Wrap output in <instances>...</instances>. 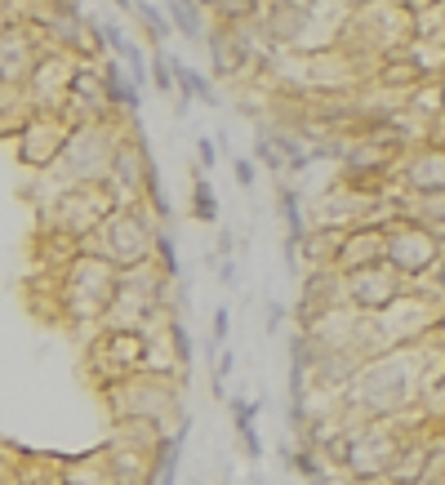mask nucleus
I'll return each mask as SVG.
<instances>
[{
  "label": "nucleus",
  "mask_w": 445,
  "mask_h": 485,
  "mask_svg": "<svg viewBox=\"0 0 445 485\" xmlns=\"http://www.w3.org/2000/svg\"><path fill=\"white\" fill-rule=\"evenodd\" d=\"M125 138V125L116 120H99V125H71L67 152L58 161V183L62 187H108L116 147Z\"/></svg>",
  "instance_id": "39448f33"
},
{
  "label": "nucleus",
  "mask_w": 445,
  "mask_h": 485,
  "mask_svg": "<svg viewBox=\"0 0 445 485\" xmlns=\"http://www.w3.org/2000/svg\"><path fill=\"white\" fill-rule=\"evenodd\" d=\"M45 5H50L45 18H76L80 14V0H45Z\"/></svg>",
  "instance_id": "cd10ccee"
},
{
  "label": "nucleus",
  "mask_w": 445,
  "mask_h": 485,
  "mask_svg": "<svg viewBox=\"0 0 445 485\" xmlns=\"http://www.w3.org/2000/svg\"><path fill=\"white\" fill-rule=\"evenodd\" d=\"M410 41H414V14L401 0H361V5L343 9V23L334 36L338 50H347L370 71L388 54H401Z\"/></svg>",
  "instance_id": "f257e3e1"
},
{
  "label": "nucleus",
  "mask_w": 445,
  "mask_h": 485,
  "mask_svg": "<svg viewBox=\"0 0 445 485\" xmlns=\"http://www.w3.org/2000/svg\"><path fill=\"white\" fill-rule=\"evenodd\" d=\"M232 178H236L241 192H254V183H259V161H254V157H232Z\"/></svg>",
  "instance_id": "393cba45"
},
{
  "label": "nucleus",
  "mask_w": 445,
  "mask_h": 485,
  "mask_svg": "<svg viewBox=\"0 0 445 485\" xmlns=\"http://www.w3.org/2000/svg\"><path fill=\"white\" fill-rule=\"evenodd\" d=\"M396 192L405 196H445V147L441 143H419L396 165Z\"/></svg>",
  "instance_id": "ddd939ff"
},
{
  "label": "nucleus",
  "mask_w": 445,
  "mask_h": 485,
  "mask_svg": "<svg viewBox=\"0 0 445 485\" xmlns=\"http://www.w3.org/2000/svg\"><path fill=\"white\" fill-rule=\"evenodd\" d=\"M111 5H116L120 14H134V0H111Z\"/></svg>",
  "instance_id": "2f4dec72"
},
{
  "label": "nucleus",
  "mask_w": 445,
  "mask_h": 485,
  "mask_svg": "<svg viewBox=\"0 0 445 485\" xmlns=\"http://www.w3.org/2000/svg\"><path fill=\"white\" fill-rule=\"evenodd\" d=\"M405 290H410V281H405V276H396L388 263H379V268H361V271H343L347 308H352V312H361V317H383Z\"/></svg>",
  "instance_id": "9b49d317"
},
{
  "label": "nucleus",
  "mask_w": 445,
  "mask_h": 485,
  "mask_svg": "<svg viewBox=\"0 0 445 485\" xmlns=\"http://www.w3.org/2000/svg\"><path fill=\"white\" fill-rule=\"evenodd\" d=\"M99 36H103V50H108L111 58H125L134 50V36H129L116 18H99Z\"/></svg>",
  "instance_id": "4be33fe9"
},
{
  "label": "nucleus",
  "mask_w": 445,
  "mask_h": 485,
  "mask_svg": "<svg viewBox=\"0 0 445 485\" xmlns=\"http://www.w3.org/2000/svg\"><path fill=\"white\" fill-rule=\"evenodd\" d=\"M219 152L222 147H219V138H214V134H196V165H201L205 174L219 165Z\"/></svg>",
  "instance_id": "bb28decb"
},
{
  "label": "nucleus",
  "mask_w": 445,
  "mask_h": 485,
  "mask_svg": "<svg viewBox=\"0 0 445 485\" xmlns=\"http://www.w3.org/2000/svg\"><path fill=\"white\" fill-rule=\"evenodd\" d=\"M254 161H259V169H268L272 178H285V161H280V152L272 147V134L263 125L254 129Z\"/></svg>",
  "instance_id": "412c9836"
},
{
  "label": "nucleus",
  "mask_w": 445,
  "mask_h": 485,
  "mask_svg": "<svg viewBox=\"0 0 445 485\" xmlns=\"http://www.w3.org/2000/svg\"><path fill=\"white\" fill-rule=\"evenodd\" d=\"M277 459L285 472H294V477H303V481H312V485H326V477H330V459L321 450H308V445H294V441L285 445L280 441Z\"/></svg>",
  "instance_id": "dca6fc26"
},
{
  "label": "nucleus",
  "mask_w": 445,
  "mask_h": 485,
  "mask_svg": "<svg viewBox=\"0 0 445 485\" xmlns=\"http://www.w3.org/2000/svg\"><path fill=\"white\" fill-rule=\"evenodd\" d=\"M370 85H374V90H388V94H414L419 85H428V76L419 71L414 58L401 50V54H388L383 62H374Z\"/></svg>",
  "instance_id": "2eb2a0df"
},
{
  "label": "nucleus",
  "mask_w": 445,
  "mask_h": 485,
  "mask_svg": "<svg viewBox=\"0 0 445 485\" xmlns=\"http://www.w3.org/2000/svg\"><path fill=\"white\" fill-rule=\"evenodd\" d=\"M103 396H108L116 423H147V428L166 432V436L174 432L169 419H174V414H187V410H183V378L156 375V370L116 378V383H108Z\"/></svg>",
  "instance_id": "7ed1b4c3"
},
{
  "label": "nucleus",
  "mask_w": 445,
  "mask_h": 485,
  "mask_svg": "<svg viewBox=\"0 0 445 485\" xmlns=\"http://www.w3.org/2000/svg\"><path fill=\"white\" fill-rule=\"evenodd\" d=\"M326 5H330V0H268L263 23H259L263 45H268L272 54H280V50H303V41L312 36V27H317V18H321Z\"/></svg>",
  "instance_id": "9d476101"
},
{
  "label": "nucleus",
  "mask_w": 445,
  "mask_h": 485,
  "mask_svg": "<svg viewBox=\"0 0 445 485\" xmlns=\"http://www.w3.org/2000/svg\"><path fill=\"white\" fill-rule=\"evenodd\" d=\"M437 325H445V299L432 285H410L388 312L379 317V329H383L388 347H414V343H423Z\"/></svg>",
  "instance_id": "0eeeda50"
},
{
  "label": "nucleus",
  "mask_w": 445,
  "mask_h": 485,
  "mask_svg": "<svg viewBox=\"0 0 445 485\" xmlns=\"http://www.w3.org/2000/svg\"><path fill=\"white\" fill-rule=\"evenodd\" d=\"M285 303H277V299H268V334H280V325H285Z\"/></svg>",
  "instance_id": "c756f323"
},
{
  "label": "nucleus",
  "mask_w": 445,
  "mask_h": 485,
  "mask_svg": "<svg viewBox=\"0 0 445 485\" xmlns=\"http://www.w3.org/2000/svg\"><path fill=\"white\" fill-rule=\"evenodd\" d=\"M187 214L196 218V223H205V227H214L219 223V192H214V183H210V174L201 169V165L192 161V205H187Z\"/></svg>",
  "instance_id": "a211bd4d"
},
{
  "label": "nucleus",
  "mask_w": 445,
  "mask_h": 485,
  "mask_svg": "<svg viewBox=\"0 0 445 485\" xmlns=\"http://www.w3.org/2000/svg\"><path fill=\"white\" fill-rule=\"evenodd\" d=\"M120 285V268L94 254V250H71L58 271V308L71 325H103L108 308Z\"/></svg>",
  "instance_id": "f03ea898"
},
{
  "label": "nucleus",
  "mask_w": 445,
  "mask_h": 485,
  "mask_svg": "<svg viewBox=\"0 0 445 485\" xmlns=\"http://www.w3.org/2000/svg\"><path fill=\"white\" fill-rule=\"evenodd\" d=\"M388 263V227L383 223H356L343 232L334 268L338 271H361V268H379Z\"/></svg>",
  "instance_id": "4468645a"
},
{
  "label": "nucleus",
  "mask_w": 445,
  "mask_h": 485,
  "mask_svg": "<svg viewBox=\"0 0 445 485\" xmlns=\"http://www.w3.org/2000/svg\"><path fill=\"white\" fill-rule=\"evenodd\" d=\"M67 138H71V120L62 111H32L27 125L18 129L14 138V157L23 169H36V174H54L62 152H67Z\"/></svg>",
  "instance_id": "6e6552de"
},
{
  "label": "nucleus",
  "mask_w": 445,
  "mask_h": 485,
  "mask_svg": "<svg viewBox=\"0 0 445 485\" xmlns=\"http://www.w3.org/2000/svg\"><path fill=\"white\" fill-rule=\"evenodd\" d=\"M236 441H241V454L250 459V463H259L268 450H263V436H259V423H250V428L236 432Z\"/></svg>",
  "instance_id": "a878e982"
},
{
  "label": "nucleus",
  "mask_w": 445,
  "mask_h": 485,
  "mask_svg": "<svg viewBox=\"0 0 445 485\" xmlns=\"http://www.w3.org/2000/svg\"><path fill=\"white\" fill-rule=\"evenodd\" d=\"M196 485H201V481H196Z\"/></svg>",
  "instance_id": "72a5a7b5"
},
{
  "label": "nucleus",
  "mask_w": 445,
  "mask_h": 485,
  "mask_svg": "<svg viewBox=\"0 0 445 485\" xmlns=\"http://www.w3.org/2000/svg\"><path fill=\"white\" fill-rule=\"evenodd\" d=\"M347 308V294H343V271L338 268H312L303 271V285H298V303H294V325L298 329H312L317 321H326L330 312Z\"/></svg>",
  "instance_id": "f8f14e48"
},
{
  "label": "nucleus",
  "mask_w": 445,
  "mask_h": 485,
  "mask_svg": "<svg viewBox=\"0 0 445 485\" xmlns=\"http://www.w3.org/2000/svg\"><path fill=\"white\" fill-rule=\"evenodd\" d=\"M388 227V268L396 276H405L410 285H423V281H432V271L441 268L445 259V241L428 227V223H419V218H405L396 214Z\"/></svg>",
  "instance_id": "423d86ee"
},
{
  "label": "nucleus",
  "mask_w": 445,
  "mask_h": 485,
  "mask_svg": "<svg viewBox=\"0 0 445 485\" xmlns=\"http://www.w3.org/2000/svg\"><path fill=\"white\" fill-rule=\"evenodd\" d=\"M161 227H166V223H156V214H152L147 205H116V210L99 223V232L85 241V250L111 259L120 271L143 268V263L156 259V232H161Z\"/></svg>",
  "instance_id": "20e7f679"
},
{
  "label": "nucleus",
  "mask_w": 445,
  "mask_h": 485,
  "mask_svg": "<svg viewBox=\"0 0 445 485\" xmlns=\"http://www.w3.org/2000/svg\"><path fill=\"white\" fill-rule=\"evenodd\" d=\"M437 85H441V99H445V76H441V81H437Z\"/></svg>",
  "instance_id": "473e14b6"
},
{
  "label": "nucleus",
  "mask_w": 445,
  "mask_h": 485,
  "mask_svg": "<svg viewBox=\"0 0 445 485\" xmlns=\"http://www.w3.org/2000/svg\"><path fill=\"white\" fill-rule=\"evenodd\" d=\"M401 5H405V9H410V14H423V9H432V5H437V0H401Z\"/></svg>",
  "instance_id": "7c9ffc66"
},
{
  "label": "nucleus",
  "mask_w": 445,
  "mask_h": 485,
  "mask_svg": "<svg viewBox=\"0 0 445 485\" xmlns=\"http://www.w3.org/2000/svg\"><path fill=\"white\" fill-rule=\"evenodd\" d=\"M210 343H214L219 352L232 343V308H227V303H219V308H214V321H210Z\"/></svg>",
  "instance_id": "b1692460"
},
{
  "label": "nucleus",
  "mask_w": 445,
  "mask_h": 485,
  "mask_svg": "<svg viewBox=\"0 0 445 485\" xmlns=\"http://www.w3.org/2000/svg\"><path fill=\"white\" fill-rule=\"evenodd\" d=\"M45 54H50V41H45L41 23H23V18L0 23V85L27 90Z\"/></svg>",
  "instance_id": "1a4fd4ad"
},
{
  "label": "nucleus",
  "mask_w": 445,
  "mask_h": 485,
  "mask_svg": "<svg viewBox=\"0 0 445 485\" xmlns=\"http://www.w3.org/2000/svg\"><path fill=\"white\" fill-rule=\"evenodd\" d=\"M147 76L156 85V94L174 99V67H169V54L166 50H152V62H147Z\"/></svg>",
  "instance_id": "5701e85b"
},
{
  "label": "nucleus",
  "mask_w": 445,
  "mask_h": 485,
  "mask_svg": "<svg viewBox=\"0 0 445 485\" xmlns=\"http://www.w3.org/2000/svg\"><path fill=\"white\" fill-rule=\"evenodd\" d=\"M214 276H219V285H227V290H236V285H241V271H236V259H222L219 268H214Z\"/></svg>",
  "instance_id": "c85d7f7f"
},
{
  "label": "nucleus",
  "mask_w": 445,
  "mask_h": 485,
  "mask_svg": "<svg viewBox=\"0 0 445 485\" xmlns=\"http://www.w3.org/2000/svg\"><path fill=\"white\" fill-rule=\"evenodd\" d=\"M58 485H116V477H111V468H108V454L94 450V454L71 459V463L62 468Z\"/></svg>",
  "instance_id": "f3484780"
},
{
  "label": "nucleus",
  "mask_w": 445,
  "mask_h": 485,
  "mask_svg": "<svg viewBox=\"0 0 445 485\" xmlns=\"http://www.w3.org/2000/svg\"><path fill=\"white\" fill-rule=\"evenodd\" d=\"M210 9H214V23L222 27H259L268 0H210Z\"/></svg>",
  "instance_id": "aec40b11"
},
{
  "label": "nucleus",
  "mask_w": 445,
  "mask_h": 485,
  "mask_svg": "<svg viewBox=\"0 0 445 485\" xmlns=\"http://www.w3.org/2000/svg\"><path fill=\"white\" fill-rule=\"evenodd\" d=\"M134 18H138V27H143V41H147L152 50H166L169 36H174V23H169L166 9L152 5V0H134Z\"/></svg>",
  "instance_id": "6ab92c4d"
}]
</instances>
